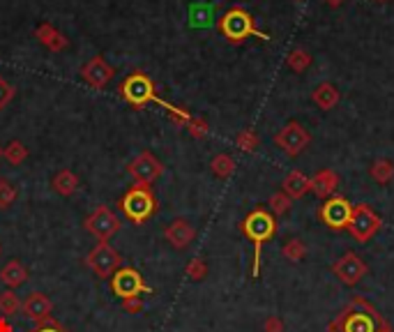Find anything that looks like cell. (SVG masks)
I'll return each instance as SVG.
<instances>
[{"label":"cell","instance_id":"6da1fadb","mask_svg":"<svg viewBox=\"0 0 394 332\" xmlns=\"http://www.w3.org/2000/svg\"><path fill=\"white\" fill-rule=\"evenodd\" d=\"M383 323L380 311L364 297H353L328 325V332H376Z\"/></svg>","mask_w":394,"mask_h":332},{"label":"cell","instance_id":"7a4b0ae2","mask_svg":"<svg viewBox=\"0 0 394 332\" xmlns=\"http://www.w3.org/2000/svg\"><path fill=\"white\" fill-rule=\"evenodd\" d=\"M242 233L254 245V263H252V277H259L261 273V249L265 242H270L276 233V217L265 208H256L242 219Z\"/></svg>","mask_w":394,"mask_h":332},{"label":"cell","instance_id":"3957f363","mask_svg":"<svg viewBox=\"0 0 394 332\" xmlns=\"http://www.w3.org/2000/svg\"><path fill=\"white\" fill-rule=\"evenodd\" d=\"M120 93L124 97V102H129L131 107H136V109H143V107H148L150 102H157V104H162V107L169 111L176 109V107H171L169 102H164V100H159L157 93H155V83H152V79L148 74H143V72H134V74H129L127 79L122 81V88H120Z\"/></svg>","mask_w":394,"mask_h":332},{"label":"cell","instance_id":"277c9868","mask_svg":"<svg viewBox=\"0 0 394 332\" xmlns=\"http://www.w3.org/2000/svg\"><path fill=\"white\" fill-rule=\"evenodd\" d=\"M219 30L228 42H233V44L252 37V35L261 39H270L265 33H261L259 28L254 26V17L247 10H242V7H233V10H228L224 17L219 19Z\"/></svg>","mask_w":394,"mask_h":332},{"label":"cell","instance_id":"5b68a950","mask_svg":"<svg viewBox=\"0 0 394 332\" xmlns=\"http://www.w3.org/2000/svg\"><path fill=\"white\" fill-rule=\"evenodd\" d=\"M120 208H122V212L129 217V221H134V224H143V221H148L152 214L157 212V199H155V194H152L150 187L134 185L122 196Z\"/></svg>","mask_w":394,"mask_h":332},{"label":"cell","instance_id":"8992f818","mask_svg":"<svg viewBox=\"0 0 394 332\" xmlns=\"http://www.w3.org/2000/svg\"><path fill=\"white\" fill-rule=\"evenodd\" d=\"M353 208L355 205H353L348 199L330 196L323 201L321 208H318V219H321L328 228H332V231H344V228H348V224H350Z\"/></svg>","mask_w":394,"mask_h":332},{"label":"cell","instance_id":"52a82bcc","mask_svg":"<svg viewBox=\"0 0 394 332\" xmlns=\"http://www.w3.org/2000/svg\"><path fill=\"white\" fill-rule=\"evenodd\" d=\"M311 134L302 127L300 122L290 120L274 134V145L279 148L286 157H297L309 148Z\"/></svg>","mask_w":394,"mask_h":332},{"label":"cell","instance_id":"ba28073f","mask_svg":"<svg viewBox=\"0 0 394 332\" xmlns=\"http://www.w3.org/2000/svg\"><path fill=\"white\" fill-rule=\"evenodd\" d=\"M380 224H383V219L378 217V212H373L369 205L359 203L353 208V217H350V224L346 231L353 235V240L369 242L373 235L380 231Z\"/></svg>","mask_w":394,"mask_h":332},{"label":"cell","instance_id":"9c48e42d","mask_svg":"<svg viewBox=\"0 0 394 332\" xmlns=\"http://www.w3.org/2000/svg\"><path fill=\"white\" fill-rule=\"evenodd\" d=\"M111 290H113L120 300H127V297L150 293V286L143 282V277L138 275L134 268H118L113 277H111Z\"/></svg>","mask_w":394,"mask_h":332},{"label":"cell","instance_id":"30bf717a","mask_svg":"<svg viewBox=\"0 0 394 332\" xmlns=\"http://www.w3.org/2000/svg\"><path fill=\"white\" fill-rule=\"evenodd\" d=\"M332 273H335L337 279L346 284V286H355V284H359L366 277L369 266H366L359 254L346 252V254H341V259H337L332 263Z\"/></svg>","mask_w":394,"mask_h":332},{"label":"cell","instance_id":"8fae6325","mask_svg":"<svg viewBox=\"0 0 394 332\" xmlns=\"http://www.w3.org/2000/svg\"><path fill=\"white\" fill-rule=\"evenodd\" d=\"M86 231L100 242H109L118 231H120V219H118V214L111 210L109 205H100L86 219Z\"/></svg>","mask_w":394,"mask_h":332},{"label":"cell","instance_id":"7c38bea8","mask_svg":"<svg viewBox=\"0 0 394 332\" xmlns=\"http://www.w3.org/2000/svg\"><path fill=\"white\" fill-rule=\"evenodd\" d=\"M120 263H122L120 254H118L109 242H100V245L88 254V266L97 277H100V279L113 277L115 270L120 268Z\"/></svg>","mask_w":394,"mask_h":332},{"label":"cell","instance_id":"4fadbf2b","mask_svg":"<svg viewBox=\"0 0 394 332\" xmlns=\"http://www.w3.org/2000/svg\"><path fill=\"white\" fill-rule=\"evenodd\" d=\"M162 171H164L162 162H159V159L152 155V152H148V150L131 159L129 166H127V173H129L131 178H134V183L136 185H143V187H150L159 176H162Z\"/></svg>","mask_w":394,"mask_h":332},{"label":"cell","instance_id":"5bb4252c","mask_svg":"<svg viewBox=\"0 0 394 332\" xmlns=\"http://www.w3.org/2000/svg\"><path fill=\"white\" fill-rule=\"evenodd\" d=\"M51 309H53L51 300H48L44 293H39V290H32V293L21 302V311L26 314V318H30V321L37 325H44L51 321Z\"/></svg>","mask_w":394,"mask_h":332},{"label":"cell","instance_id":"9a60e30c","mask_svg":"<svg viewBox=\"0 0 394 332\" xmlns=\"http://www.w3.org/2000/svg\"><path fill=\"white\" fill-rule=\"evenodd\" d=\"M113 74H115L113 67H111L109 62L102 58V55H95L93 60H88L86 65L81 67L83 81L90 83L93 88H104L111 79H113Z\"/></svg>","mask_w":394,"mask_h":332},{"label":"cell","instance_id":"2e32d148","mask_svg":"<svg viewBox=\"0 0 394 332\" xmlns=\"http://www.w3.org/2000/svg\"><path fill=\"white\" fill-rule=\"evenodd\" d=\"M164 238L169 240L171 247L187 249L196 238V228H194L187 219H173L169 226L164 228Z\"/></svg>","mask_w":394,"mask_h":332},{"label":"cell","instance_id":"e0dca14e","mask_svg":"<svg viewBox=\"0 0 394 332\" xmlns=\"http://www.w3.org/2000/svg\"><path fill=\"white\" fill-rule=\"evenodd\" d=\"M339 187V176L332 169H321L309 178V192H314L318 199H330Z\"/></svg>","mask_w":394,"mask_h":332},{"label":"cell","instance_id":"ac0fdd59","mask_svg":"<svg viewBox=\"0 0 394 332\" xmlns=\"http://www.w3.org/2000/svg\"><path fill=\"white\" fill-rule=\"evenodd\" d=\"M311 100H314V104L318 109L323 111H332L339 104V100H341V93L337 90V86H332V83H318V86L314 88V93H311Z\"/></svg>","mask_w":394,"mask_h":332},{"label":"cell","instance_id":"d6986e66","mask_svg":"<svg viewBox=\"0 0 394 332\" xmlns=\"http://www.w3.org/2000/svg\"><path fill=\"white\" fill-rule=\"evenodd\" d=\"M0 279H3L5 286H10L14 290V288H19L21 284L28 282V270L24 263L10 261V263H5L3 270H0Z\"/></svg>","mask_w":394,"mask_h":332},{"label":"cell","instance_id":"ffe728a7","mask_svg":"<svg viewBox=\"0 0 394 332\" xmlns=\"http://www.w3.org/2000/svg\"><path fill=\"white\" fill-rule=\"evenodd\" d=\"M283 190L290 199H302L309 192V176H304L302 171H290L281 183Z\"/></svg>","mask_w":394,"mask_h":332},{"label":"cell","instance_id":"44dd1931","mask_svg":"<svg viewBox=\"0 0 394 332\" xmlns=\"http://www.w3.org/2000/svg\"><path fill=\"white\" fill-rule=\"evenodd\" d=\"M53 190L60 194V196H72V194L79 190V178H76L74 171L62 169L53 176Z\"/></svg>","mask_w":394,"mask_h":332},{"label":"cell","instance_id":"7402d4cb","mask_svg":"<svg viewBox=\"0 0 394 332\" xmlns=\"http://www.w3.org/2000/svg\"><path fill=\"white\" fill-rule=\"evenodd\" d=\"M369 176H371L373 183L390 185L392 178H394V162H392V159H387V157L376 159V162L369 166Z\"/></svg>","mask_w":394,"mask_h":332},{"label":"cell","instance_id":"603a6c76","mask_svg":"<svg viewBox=\"0 0 394 332\" xmlns=\"http://www.w3.org/2000/svg\"><path fill=\"white\" fill-rule=\"evenodd\" d=\"M35 35H37L41 44H44L46 48H51V51H62V48L67 46V39L62 37V35L55 30V28L48 26V24L39 26L37 30H35Z\"/></svg>","mask_w":394,"mask_h":332},{"label":"cell","instance_id":"cb8c5ba5","mask_svg":"<svg viewBox=\"0 0 394 332\" xmlns=\"http://www.w3.org/2000/svg\"><path fill=\"white\" fill-rule=\"evenodd\" d=\"M210 169H212V173H214V176H217L219 180H226V178L233 176V171H235V159H233L231 155H226V152H219V155L212 157Z\"/></svg>","mask_w":394,"mask_h":332},{"label":"cell","instance_id":"d4e9b609","mask_svg":"<svg viewBox=\"0 0 394 332\" xmlns=\"http://www.w3.org/2000/svg\"><path fill=\"white\" fill-rule=\"evenodd\" d=\"M281 254H283V259H288L290 263H300L304 256H307V245H304L300 238H290L283 242Z\"/></svg>","mask_w":394,"mask_h":332},{"label":"cell","instance_id":"484cf974","mask_svg":"<svg viewBox=\"0 0 394 332\" xmlns=\"http://www.w3.org/2000/svg\"><path fill=\"white\" fill-rule=\"evenodd\" d=\"M19 309H21V300H19V295L14 293L12 288L0 290V316L7 318V316L17 314Z\"/></svg>","mask_w":394,"mask_h":332},{"label":"cell","instance_id":"4316f807","mask_svg":"<svg viewBox=\"0 0 394 332\" xmlns=\"http://www.w3.org/2000/svg\"><path fill=\"white\" fill-rule=\"evenodd\" d=\"M286 65H288V69H293V72L302 74L304 69L311 65V53L304 51V48H293L286 58Z\"/></svg>","mask_w":394,"mask_h":332},{"label":"cell","instance_id":"83f0119b","mask_svg":"<svg viewBox=\"0 0 394 332\" xmlns=\"http://www.w3.org/2000/svg\"><path fill=\"white\" fill-rule=\"evenodd\" d=\"M290 208H293V199H290L286 192H274L272 196H270V210H272L274 217H283Z\"/></svg>","mask_w":394,"mask_h":332},{"label":"cell","instance_id":"f1b7e54d","mask_svg":"<svg viewBox=\"0 0 394 332\" xmlns=\"http://www.w3.org/2000/svg\"><path fill=\"white\" fill-rule=\"evenodd\" d=\"M214 7L212 5H194L191 7V26L196 28H207L212 24Z\"/></svg>","mask_w":394,"mask_h":332},{"label":"cell","instance_id":"f546056e","mask_svg":"<svg viewBox=\"0 0 394 332\" xmlns=\"http://www.w3.org/2000/svg\"><path fill=\"white\" fill-rule=\"evenodd\" d=\"M3 157L7 159L10 164L14 166H19L21 162H26V157H28V148L21 141H12L7 148L3 150Z\"/></svg>","mask_w":394,"mask_h":332},{"label":"cell","instance_id":"4dcf8cb0","mask_svg":"<svg viewBox=\"0 0 394 332\" xmlns=\"http://www.w3.org/2000/svg\"><path fill=\"white\" fill-rule=\"evenodd\" d=\"M259 134L254 129H242L238 136H235V145L242 150V152H254L259 148Z\"/></svg>","mask_w":394,"mask_h":332},{"label":"cell","instance_id":"1f68e13d","mask_svg":"<svg viewBox=\"0 0 394 332\" xmlns=\"http://www.w3.org/2000/svg\"><path fill=\"white\" fill-rule=\"evenodd\" d=\"M17 201V187L7 178H0V210H7Z\"/></svg>","mask_w":394,"mask_h":332},{"label":"cell","instance_id":"d6a6232c","mask_svg":"<svg viewBox=\"0 0 394 332\" xmlns=\"http://www.w3.org/2000/svg\"><path fill=\"white\" fill-rule=\"evenodd\" d=\"M205 275H207V266L203 259H191L187 263V277H189V279L200 282V279H205Z\"/></svg>","mask_w":394,"mask_h":332},{"label":"cell","instance_id":"836d02e7","mask_svg":"<svg viewBox=\"0 0 394 332\" xmlns=\"http://www.w3.org/2000/svg\"><path fill=\"white\" fill-rule=\"evenodd\" d=\"M185 127L189 129V134H191V136H196V138H200V136H205V134H207V122L203 120V118L191 116V118H189V122H187Z\"/></svg>","mask_w":394,"mask_h":332},{"label":"cell","instance_id":"e575fe53","mask_svg":"<svg viewBox=\"0 0 394 332\" xmlns=\"http://www.w3.org/2000/svg\"><path fill=\"white\" fill-rule=\"evenodd\" d=\"M12 97H14V88L3 79V76H0V111L12 102Z\"/></svg>","mask_w":394,"mask_h":332},{"label":"cell","instance_id":"d590c367","mask_svg":"<svg viewBox=\"0 0 394 332\" xmlns=\"http://www.w3.org/2000/svg\"><path fill=\"white\" fill-rule=\"evenodd\" d=\"M286 330V325L279 316H268L265 323H263V332H283Z\"/></svg>","mask_w":394,"mask_h":332},{"label":"cell","instance_id":"8d00e7d4","mask_svg":"<svg viewBox=\"0 0 394 332\" xmlns=\"http://www.w3.org/2000/svg\"><path fill=\"white\" fill-rule=\"evenodd\" d=\"M122 309L129 311V314H138V311L143 309V300L141 297H127V300H122Z\"/></svg>","mask_w":394,"mask_h":332},{"label":"cell","instance_id":"74e56055","mask_svg":"<svg viewBox=\"0 0 394 332\" xmlns=\"http://www.w3.org/2000/svg\"><path fill=\"white\" fill-rule=\"evenodd\" d=\"M37 332H65V330H62L60 325H55V323H44Z\"/></svg>","mask_w":394,"mask_h":332},{"label":"cell","instance_id":"f35d334b","mask_svg":"<svg viewBox=\"0 0 394 332\" xmlns=\"http://www.w3.org/2000/svg\"><path fill=\"white\" fill-rule=\"evenodd\" d=\"M0 332H12V325L7 323V318L0 316Z\"/></svg>","mask_w":394,"mask_h":332},{"label":"cell","instance_id":"ab89813d","mask_svg":"<svg viewBox=\"0 0 394 332\" xmlns=\"http://www.w3.org/2000/svg\"><path fill=\"white\" fill-rule=\"evenodd\" d=\"M376 332H394V330H392V325H390V323H387V321H385V318H383V323H380V325H378V330H376Z\"/></svg>","mask_w":394,"mask_h":332},{"label":"cell","instance_id":"60d3db41","mask_svg":"<svg viewBox=\"0 0 394 332\" xmlns=\"http://www.w3.org/2000/svg\"><path fill=\"white\" fill-rule=\"evenodd\" d=\"M325 3H328L330 7H339V5L344 3V0H325Z\"/></svg>","mask_w":394,"mask_h":332},{"label":"cell","instance_id":"b9f144b4","mask_svg":"<svg viewBox=\"0 0 394 332\" xmlns=\"http://www.w3.org/2000/svg\"><path fill=\"white\" fill-rule=\"evenodd\" d=\"M376 3H387V0H376Z\"/></svg>","mask_w":394,"mask_h":332},{"label":"cell","instance_id":"7bdbcfd3","mask_svg":"<svg viewBox=\"0 0 394 332\" xmlns=\"http://www.w3.org/2000/svg\"><path fill=\"white\" fill-rule=\"evenodd\" d=\"M0 254H3V245H0Z\"/></svg>","mask_w":394,"mask_h":332},{"label":"cell","instance_id":"ee69618b","mask_svg":"<svg viewBox=\"0 0 394 332\" xmlns=\"http://www.w3.org/2000/svg\"><path fill=\"white\" fill-rule=\"evenodd\" d=\"M0 157H3V148H0Z\"/></svg>","mask_w":394,"mask_h":332}]
</instances>
